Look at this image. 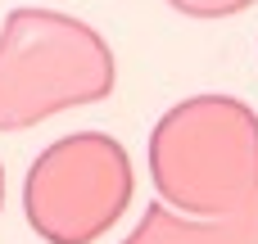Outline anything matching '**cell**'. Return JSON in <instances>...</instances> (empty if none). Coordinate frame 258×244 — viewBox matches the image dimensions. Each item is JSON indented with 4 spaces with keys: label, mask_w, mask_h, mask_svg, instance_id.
I'll return each instance as SVG.
<instances>
[{
    "label": "cell",
    "mask_w": 258,
    "mask_h": 244,
    "mask_svg": "<svg viewBox=\"0 0 258 244\" xmlns=\"http://www.w3.org/2000/svg\"><path fill=\"white\" fill-rule=\"evenodd\" d=\"M150 172L163 208L236 213L258 199V113L222 91L186 95L150 136Z\"/></svg>",
    "instance_id": "cell-1"
},
{
    "label": "cell",
    "mask_w": 258,
    "mask_h": 244,
    "mask_svg": "<svg viewBox=\"0 0 258 244\" xmlns=\"http://www.w3.org/2000/svg\"><path fill=\"white\" fill-rule=\"evenodd\" d=\"M127 244H258V199L236 213H177L159 204Z\"/></svg>",
    "instance_id": "cell-2"
},
{
    "label": "cell",
    "mask_w": 258,
    "mask_h": 244,
    "mask_svg": "<svg viewBox=\"0 0 258 244\" xmlns=\"http://www.w3.org/2000/svg\"><path fill=\"white\" fill-rule=\"evenodd\" d=\"M168 5L186 18H231L240 9H254L258 0H168Z\"/></svg>",
    "instance_id": "cell-3"
}]
</instances>
